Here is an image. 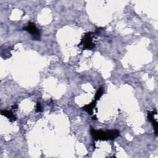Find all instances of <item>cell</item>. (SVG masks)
I'll use <instances>...</instances> for the list:
<instances>
[{"label": "cell", "instance_id": "6", "mask_svg": "<svg viewBox=\"0 0 158 158\" xmlns=\"http://www.w3.org/2000/svg\"><path fill=\"white\" fill-rule=\"evenodd\" d=\"M1 113L3 116L6 117L11 122H13L16 120V117H15V116L14 115V114L11 111H10V110L4 109V110H2Z\"/></svg>", "mask_w": 158, "mask_h": 158}, {"label": "cell", "instance_id": "2", "mask_svg": "<svg viewBox=\"0 0 158 158\" xmlns=\"http://www.w3.org/2000/svg\"><path fill=\"white\" fill-rule=\"evenodd\" d=\"M93 33L88 32L84 35V38L82 39L81 42L79 44V46L82 45L84 49L85 50H92L94 48L95 44L93 42L92 35Z\"/></svg>", "mask_w": 158, "mask_h": 158}, {"label": "cell", "instance_id": "4", "mask_svg": "<svg viewBox=\"0 0 158 158\" xmlns=\"http://www.w3.org/2000/svg\"><path fill=\"white\" fill-rule=\"evenodd\" d=\"M157 114V112L156 111H151V112H148V119L152 123L153 125L154 126V131H155V133L157 135V121L155 120V119L154 118V116Z\"/></svg>", "mask_w": 158, "mask_h": 158}, {"label": "cell", "instance_id": "8", "mask_svg": "<svg viewBox=\"0 0 158 158\" xmlns=\"http://www.w3.org/2000/svg\"><path fill=\"white\" fill-rule=\"evenodd\" d=\"M36 111L38 113H40L42 111V107L40 103H37L36 106Z\"/></svg>", "mask_w": 158, "mask_h": 158}, {"label": "cell", "instance_id": "3", "mask_svg": "<svg viewBox=\"0 0 158 158\" xmlns=\"http://www.w3.org/2000/svg\"><path fill=\"white\" fill-rule=\"evenodd\" d=\"M24 30L27 31L29 34H30L34 40H38L40 39V30L34 23L29 22L27 25L24 28Z\"/></svg>", "mask_w": 158, "mask_h": 158}, {"label": "cell", "instance_id": "1", "mask_svg": "<svg viewBox=\"0 0 158 158\" xmlns=\"http://www.w3.org/2000/svg\"><path fill=\"white\" fill-rule=\"evenodd\" d=\"M90 132L93 139L95 140H112L120 135V132L117 130L103 131L101 130H98L91 128Z\"/></svg>", "mask_w": 158, "mask_h": 158}, {"label": "cell", "instance_id": "5", "mask_svg": "<svg viewBox=\"0 0 158 158\" xmlns=\"http://www.w3.org/2000/svg\"><path fill=\"white\" fill-rule=\"evenodd\" d=\"M96 104H97V101L94 100L91 103L85 105L83 107V109L84 110H85V111H87L89 114L91 115V114H93V109L94 108V107L96 106Z\"/></svg>", "mask_w": 158, "mask_h": 158}, {"label": "cell", "instance_id": "7", "mask_svg": "<svg viewBox=\"0 0 158 158\" xmlns=\"http://www.w3.org/2000/svg\"><path fill=\"white\" fill-rule=\"evenodd\" d=\"M103 93H104V88L103 87H100L95 94V97H94V99L95 100H96V101L99 100L100 99V98L102 97Z\"/></svg>", "mask_w": 158, "mask_h": 158}]
</instances>
